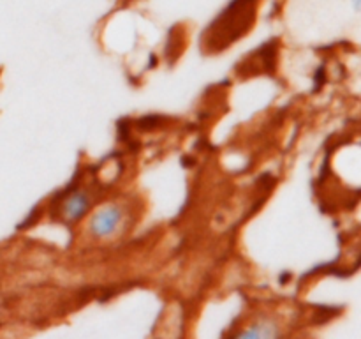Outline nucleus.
<instances>
[{
	"label": "nucleus",
	"instance_id": "f03ea898",
	"mask_svg": "<svg viewBox=\"0 0 361 339\" xmlns=\"http://www.w3.org/2000/svg\"><path fill=\"white\" fill-rule=\"evenodd\" d=\"M123 210L120 205H106L90 221V230L97 239H108L115 235L122 222Z\"/></svg>",
	"mask_w": 361,
	"mask_h": 339
},
{
	"label": "nucleus",
	"instance_id": "7ed1b4c3",
	"mask_svg": "<svg viewBox=\"0 0 361 339\" xmlns=\"http://www.w3.org/2000/svg\"><path fill=\"white\" fill-rule=\"evenodd\" d=\"M90 207V194L83 189H76L67 196L63 201V218L67 221H76V219L83 218L85 212Z\"/></svg>",
	"mask_w": 361,
	"mask_h": 339
},
{
	"label": "nucleus",
	"instance_id": "20e7f679",
	"mask_svg": "<svg viewBox=\"0 0 361 339\" xmlns=\"http://www.w3.org/2000/svg\"><path fill=\"white\" fill-rule=\"evenodd\" d=\"M277 328H271V325H264V327H259V323L254 325L250 331H245V332H240L238 338L242 339H252V338H274V335H277Z\"/></svg>",
	"mask_w": 361,
	"mask_h": 339
},
{
	"label": "nucleus",
	"instance_id": "f257e3e1",
	"mask_svg": "<svg viewBox=\"0 0 361 339\" xmlns=\"http://www.w3.org/2000/svg\"><path fill=\"white\" fill-rule=\"evenodd\" d=\"M256 0H231L228 7L214 20L204 32V44L210 52L226 49L238 41L254 21Z\"/></svg>",
	"mask_w": 361,
	"mask_h": 339
}]
</instances>
